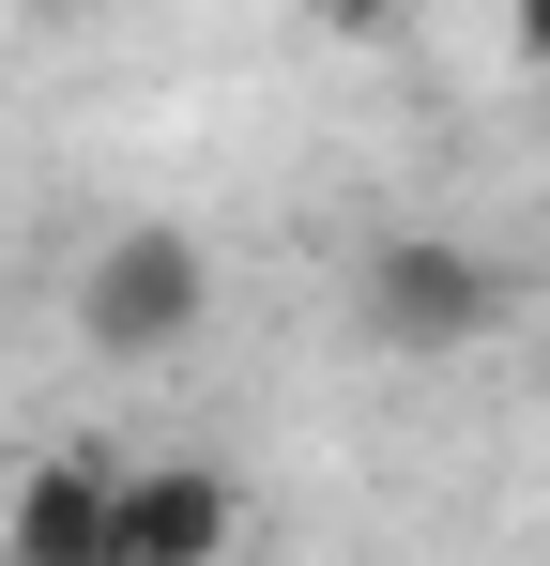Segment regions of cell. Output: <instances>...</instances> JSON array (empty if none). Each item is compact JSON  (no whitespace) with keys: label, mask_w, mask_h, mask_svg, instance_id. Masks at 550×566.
<instances>
[{"label":"cell","mask_w":550,"mask_h":566,"mask_svg":"<svg viewBox=\"0 0 550 566\" xmlns=\"http://www.w3.org/2000/svg\"><path fill=\"white\" fill-rule=\"evenodd\" d=\"M352 322L398 368H444V353H474V337L520 322V276H505L489 245H458V230H382L352 261Z\"/></svg>","instance_id":"6da1fadb"},{"label":"cell","mask_w":550,"mask_h":566,"mask_svg":"<svg viewBox=\"0 0 550 566\" xmlns=\"http://www.w3.org/2000/svg\"><path fill=\"white\" fill-rule=\"evenodd\" d=\"M214 322V261H199V230H169V214H138V230H107L77 276V337L107 353V368H154V353H183Z\"/></svg>","instance_id":"7a4b0ae2"},{"label":"cell","mask_w":550,"mask_h":566,"mask_svg":"<svg viewBox=\"0 0 550 566\" xmlns=\"http://www.w3.org/2000/svg\"><path fill=\"white\" fill-rule=\"evenodd\" d=\"M245 536V490L214 460H123L107 490V566H230Z\"/></svg>","instance_id":"3957f363"},{"label":"cell","mask_w":550,"mask_h":566,"mask_svg":"<svg viewBox=\"0 0 550 566\" xmlns=\"http://www.w3.org/2000/svg\"><path fill=\"white\" fill-rule=\"evenodd\" d=\"M107 490H123L107 444H31V460H0V566H107Z\"/></svg>","instance_id":"277c9868"},{"label":"cell","mask_w":550,"mask_h":566,"mask_svg":"<svg viewBox=\"0 0 550 566\" xmlns=\"http://www.w3.org/2000/svg\"><path fill=\"white\" fill-rule=\"evenodd\" d=\"M505 46H520V62H550V0H536V15H520V31H505Z\"/></svg>","instance_id":"5b68a950"}]
</instances>
